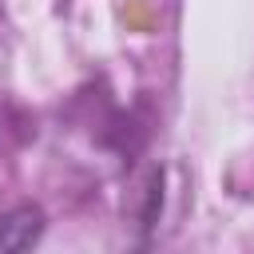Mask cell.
Segmentation results:
<instances>
[{
    "label": "cell",
    "instance_id": "cell-1",
    "mask_svg": "<svg viewBox=\"0 0 254 254\" xmlns=\"http://www.w3.org/2000/svg\"><path fill=\"white\" fill-rule=\"evenodd\" d=\"M40 210L32 206H16L8 214H0V254H28L32 242L40 238Z\"/></svg>",
    "mask_w": 254,
    "mask_h": 254
}]
</instances>
